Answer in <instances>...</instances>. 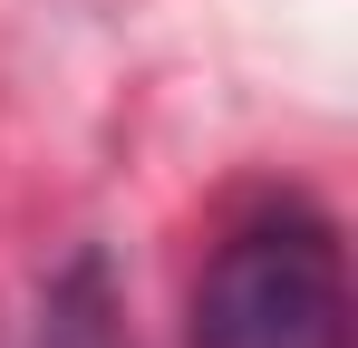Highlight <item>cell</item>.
<instances>
[{"label": "cell", "instance_id": "cell-1", "mask_svg": "<svg viewBox=\"0 0 358 348\" xmlns=\"http://www.w3.org/2000/svg\"><path fill=\"white\" fill-rule=\"evenodd\" d=\"M194 348H349L339 232L310 203H271L242 232H223L194 290Z\"/></svg>", "mask_w": 358, "mask_h": 348}]
</instances>
